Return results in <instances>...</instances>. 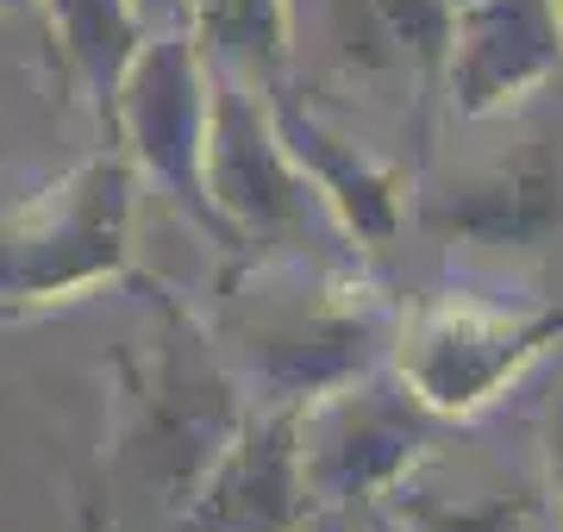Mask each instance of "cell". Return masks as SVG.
Wrapping results in <instances>:
<instances>
[{"label":"cell","mask_w":563,"mask_h":532,"mask_svg":"<svg viewBox=\"0 0 563 532\" xmlns=\"http://www.w3.org/2000/svg\"><path fill=\"white\" fill-rule=\"evenodd\" d=\"M263 107H269V125H276L282 151L295 157L313 195L325 201V213L339 220V232L351 245H388L407 220V182L401 169L383 164L363 138H351L344 125H332L320 107L307 101V88L295 76L263 88Z\"/></svg>","instance_id":"obj_10"},{"label":"cell","mask_w":563,"mask_h":532,"mask_svg":"<svg viewBox=\"0 0 563 532\" xmlns=\"http://www.w3.org/2000/svg\"><path fill=\"white\" fill-rule=\"evenodd\" d=\"M439 413L401 383L395 364H376L325 389L295 413V445H301V483L313 501H357L388 495L401 476H413L426 451L439 445Z\"/></svg>","instance_id":"obj_6"},{"label":"cell","mask_w":563,"mask_h":532,"mask_svg":"<svg viewBox=\"0 0 563 532\" xmlns=\"http://www.w3.org/2000/svg\"><path fill=\"white\" fill-rule=\"evenodd\" d=\"M113 125L125 138V157L144 176H157L163 195L201 232H213V245L239 251V239L207 201V63L188 32L144 38V51L132 57L120 95H113Z\"/></svg>","instance_id":"obj_7"},{"label":"cell","mask_w":563,"mask_h":532,"mask_svg":"<svg viewBox=\"0 0 563 532\" xmlns=\"http://www.w3.org/2000/svg\"><path fill=\"white\" fill-rule=\"evenodd\" d=\"M401 301L332 251H263L220 288L213 345L257 408H307L363 369L388 364Z\"/></svg>","instance_id":"obj_1"},{"label":"cell","mask_w":563,"mask_h":532,"mask_svg":"<svg viewBox=\"0 0 563 532\" xmlns=\"http://www.w3.org/2000/svg\"><path fill=\"white\" fill-rule=\"evenodd\" d=\"M551 470H558V489H563V401L551 408Z\"/></svg>","instance_id":"obj_16"},{"label":"cell","mask_w":563,"mask_h":532,"mask_svg":"<svg viewBox=\"0 0 563 532\" xmlns=\"http://www.w3.org/2000/svg\"><path fill=\"white\" fill-rule=\"evenodd\" d=\"M181 7L207 69L244 88H269L288 76V0H181Z\"/></svg>","instance_id":"obj_12"},{"label":"cell","mask_w":563,"mask_h":532,"mask_svg":"<svg viewBox=\"0 0 563 532\" xmlns=\"http://www.w3.org/2000/svg\"><path fill=\"white\" fill-rule=\"evenodd\" d=\"M139 7V20L151 38H163V32H188V7L181 0H132Z\"/></svg>","instance_id":"obj_15"},{"label":"cell","mask_w":563,"mask_h":532,"mask_svg":"<svg viewBox=\"0 0 563 532\" xmlns=\"http://www.w3.org/2000/svg\"><path fill=\"white\" fill-rule=\"evenodd\" d=\"M451 7H463V0H451Z\"/></svg>","instance_id":"obj_19"},{"label":"cell","mask_w":563,"mask_h":532,"mask_svg":"<svg viewBox=\"0 0 563 532\" xmlns=\"http://www.w3.org/2000/svg\"><path fill=\"white\" fill-rule=\"evenodd\" d=\"M451 0H288V69L426 107L444 82Z\"/></svg>","instance_id":"obj_4"},{"label":"cell","mask_w":563,"mask_h":532,"mask_svg":"<svg viewBox=\"0 0 563 532\" xmlns=\"http://www.w3.org/2000/svg\"><path fill=\"white\" fill-rule=\"evenodd\" d=\"M51 32L63 44V63L76 69V82L88 88V101L113 120V95H120L132 57L144 51V20L132 0H44Z\"/></svg>","instance_id":"obj_13"},{"label":"cell","mask_w":563,"mask_h":532,"mask_svg":"<svg viewBox=\"0 0 563 532\" xmlns=\"http://www.w3.org/2000/svg\"><path fill=\"white\" fill-rule=\"evenodd\" d=\"M563 76L558 0H463L451 7L444 107L457 120H495Z\"/></svg>","instance_id":"obj_8"},{"label":"cell","mask_w":563,"mask_h":532,"mask_svg":"<svg viewBox=\"0 0 563 532\" xmlns=\"http://www.w3.org/2000/svg\"><path fill=\"white\" fill-rule=\"evenodd\" d=\"M301 408H257L244 413L232 439L201 470L181 532H301L313 495L301 483V445H295Z\"/></svg>","instance_id":"obj_11"},{"label":"cell","mask_w":563,"mask_h":532,"mask_svg":"<svg viewBox=\"0 0 563 532\" xmlns=\"http://www.w3.org/2000/svg\"><path fill=\"white\" fill-rule=\"evenodd\" d=\"M558 20H563V0H558Z\"/></svg>","instance_id":"obj_18"},{"label":"cell","mask_w":563,"mask_h":532,"mask_svg":"<svg viewBox=\"0 0 563 532\" xmlns=\"http://www.w3.org/2000/svg\"><path fill=\"white\" fill-rule=\"evenodd\" d=\"M0 7H25V0H0Z\"/></svg>","instance_id":"obj_17"},{"label":"cell","mask_w":563,"mask_h":532,"mask_svg":"<svg viewBox=\"0 0 563 532\" xmlns=\"http://www.w3.org/2000/svg\"><path fill=\"white\" fill-rule=\"evenodd\" d=\"M395 513H401L407 532H520V520L532 513V501L539 495L526 489H495V495H463V501H451V495L439 489H420V483H395Z\"/></svg>","instance_id":"obj_14"},{"label":"cell","mask_w":563,"mask_h":532,"mask_svg":"<svg viewBox=\"0 0 563 532\" xmlns=\"http://www.w3.org/2000/svg\"><path fill=\"white\" fill-rule=\"evenodd\" d=\"M563 339V308H488V301H432L401 313L388 364L439 420H470L514 389L532 357Z\"/></svg>","instance_id":"obj_5"},{"label":"cell","mask_w":563,"mask_h":532,"mask_svg":"<svg viewBox=\"0 0 563 532\" xmlns=\"http://www.w3.org/2000/svg\"><path fill=\"white\" fill-rule=\"evenodd\" d=\"M132 207H139L132 157L107 151L88 157L57 195L0 220V301L7 308L57 301L120 276L132 257Z\"/></svg>","instance_id":"obj_3"},{"label":"cell","mask_w":563,"mask_h":532,"mask_svg":"<svg viewBox=\"0 0 563 532\" xmlns=\"http://www.w3.org/2000/svg\"><path fill=\"white\" fill-rule=\"evenodd\" d=\"M420 225L451 239V245L539 251L563 225V164L551 138L532 132L501 157L457 169L451 182H432L420 195Z\"/></svg>","instance_id":"obj_9"},{"label":"cell","mask_w":563,"mask_h":532,"mask_svg":"<svg viewBox=\"0 0 563 532\" xmlns=\"http://www.w3.org/2000/svg\"><path fill=\"white\" fill-rule=\"evenodd\" d=\"M207 201L239 239V251H332L344 239L295 157L282 151L263 88H244L207 69ZM339 257V251H332Z\"/></svg>","instance_id":"obj_2"}]
</instances>
